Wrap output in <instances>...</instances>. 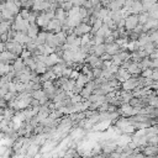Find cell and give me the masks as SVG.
<instances>
[{"label":"cell","mask_w":158,"mask_h":158,"mask_svg":"<svg viewBox=\"0 0 158 158\" xmlns=\"http://www.w3.org/2000/svg\"><path fill=\"white\" fill-rule=\"evenodd\" d=\"M89 32H92L90 25L85 24V22H82L74 29V32L73 34H74L76 36H78V37H82V36H84V35H88Z\"/></svg>","instance_id":"cell-1"},{"label":"cell","mask_w":158,"mask_h":158,"mask_svg":"<svg viewBox=\"0 0 158 158\" xmlns=\"http://www.w3.org/2000/svg\"><path fill=\"white\" fill-rule=\"evenodd\" d=\"M138 25V19H137V15H134V14H130L125 19V26L124 29H127L129 31H132L136 26Z\"/></svg>","instance_id":"cell-2"},{"label":"cell","mask_w":158,"mask_h":158,"mask_svg":"<svg viewBox=\"0 0 158 158\" xmlns=\"http://www.w3.org/2000/svg\"><path fill=\"white\" fill-rule=\"evenodd\" d=\"M120 52V47L113 42V43H109V45H105V53L109 55V56H116Z\"/></svg>","instance_id":"cell-3"},{"label":"cell","mask_w":158,"mask_h":158,"mask_svg":"<svg viewBox=\"0 0 158 158\" xmlns=\"http://www.w3.org/2000/svg\"><path fill=\"white\" fill-rule=\"evenodd\" d=\"M40 27L36 24H31L30 26H29V29H27V32H26V35L29 36V37L31 38V40H35L36 37H37V35H38V32H40V30H38Z\"/></svg>","instance_id":"cell-4"},{"label":"cell","mask_w":158,"mask_h":158,"mask_svg":"<svg viewBox=\"0 0 158 158\" xmlns=\"http://www.w3.org/2000/svg\"><path fill=\"white\" fill-rule=\"evenodd\" d=\"M92 52L94 56L96 57H101L104 53H105V43H101V45H94L92 47Z\"/></svg>","instance_id":"cell-5"},{"label":"cell","mask_w":158,"mask_h":158,"mask_svg":"<svg viewBox=\"0 0 158 158\" xmlns=\"http://www.w3.org/2000/svg\"><path fill=\"white\" fill-rule=\"evenodd\" d=\"M46 37H47V32H46V31H40L38 35H37V37L34 40V42L36 43V46H42V45H45Z\"/></svg>","instance_id":"cell-6"},{"label":"cell","mask_w":158,"mask_h":158,"mask_svg":"<svg viewBox=\"0 0 158 158\" xmlns=\"http://www.w3.org/2000/svg\"><path fill=\"white\" fill-rule=\"evenodd\" d=\"M137 19H138V24L140 25H145L147 21H148L150 19H148V13H141V14H138L137 15Z\"/></svg>","instance_id":"cell-7"},{"label":"cell","mask_w":158,"mask_h":158,"mask_svg":"<svg viewBox=\"0 0 158 158\" xmlns=\"http://www.w3.org/2000/svg\"><path fill=\"white\" fill-rule=\"evenodd\" d=\"M101 26H103V20H100V19H96L95 21H94V24L90 26V27H92V31H93V32L94 34H95L96 32V31L100 29V27H101Z\"/></svg>","instance_id":"cell-8"},{"label":"cell","mask_w":158,"mask_h":158,"mask_svg":"<svg viewBox=\"0 0 158 158\" xmlns=\"http://www.w3.org/2000/svg\"><path fill=\"white\" fill-rule=\"evenodd\" d=\"M92 93H93V92L90 90V89H88V88L85 87V88H83L82 90H80V96H82V98H85V99H88L89 96L92 95Z\"/></svg>","instance_id":"cell-9"},{"label":"cell","mask_w":158,"mask_h":158,"mask_svg":"<svg viewBox=\"0 0 158 158\" xmlns=\"http://www.w3.org/2000/svg\"><path fill=\"white\" fill-rule=\"evenodd\" d=\"M52 87V82L51 80H47V82H45V84H43V88L45 89H47V88H51Z\"/></svg>","instance_id":"cell-10"},{"label":"cell","mask_w":158,"mask_h":158,"mask_svg":"<svg viewBox=\"0 0 158 158\" xmlns=\"http://www.w3.org/2000/svg\"><path fill=\"white\" fill-rule=\"evenodd\" d=\"M150 104L152 105V106H157V99L156 98H152V100H151V101H150Z\"/></svg>","instance_id":"cell-11"},{"label":"cell","mask_w":158,"mask_h":158,"mask_svg":"<svg viewBox=\"0 0 158 158\" xmlns=\"http://www.w3.org/2000/svg\"><path fill=\"white\" fill-rule=\"evenodd\" d=\"M1 20H3V19H1V17H0V22H1Z\"/></svg>","instance_id":"cell-12"}]
</instances>
